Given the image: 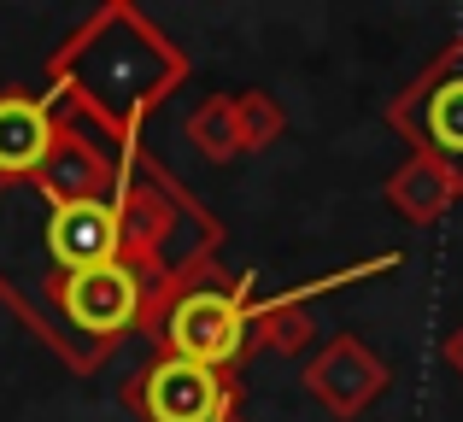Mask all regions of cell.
<instances>
[{
    "mask_svg": "<svg viewBox=\"0 0 463 422\" xmlns=\"http://www.w3.org/2000/svg\"><path fill=\"white\" fill-rule=\"evenodd\" d=\"M182 77H188V59L136 6H100L47 59V82H53L59 106L82 117L94 136H106L112 147H136L141 117Z\"/></svg>",
    "mask_w": 463,
    "mask_h": 422,
    "instance_id": "obj_1",
    "label": "cell"
},
{
    "mask_svg": "<svg viewBox=\"0 0 463 422\" xmlns=\"http://www.w3.org/2000/svg\"><path fill=\"white\" fill-rule=\"evenodd\" d=\"M247 334H252V276H229L205 264L200 282L165 311L153 346L165 358H194L212 370L247 364Z\"/></svg>",
    "mask_w": 463,
    "mask_h": 422,
    "instance_id": "obj_2",
    "label": "cell"
},
{
    "mask_svg": "<svg viewBox=\"0 0 463 422\" xmlns=\"http://www.w3.org/2000/svg\"><path fill=\"white\" fill-rule=\"evenodd\" d=\"M241 399H247V388H241L235 370H212L165 352L141 376L124 381V405L141 422H235Z\"/></svg>",
    "mask_w": 463,
    "mask_h": 422,
    "instance_id": "obj_3",
    "label": "cell"
},
{
    "mask_svg": "<svg viewBox=\"0 0 463 422\" xmlns=\"http://www.w3.org/2000/svg\"><path fill=\"white\" fill-rule=\"evenodd\" d=\"M387 124L411 141V153L463 176V30L440 47L429 70L387 106Z\"/></svg>",
    "mask_w": 463,
    "mask_h": 422,
    "instance_id": "obj_4",
    "label": "cell"
},
{
    "mask_svg": "<svg viewBox=\"0 0 463 422\" xmlns=\"http://www.w3.org/2000/svg\"><path fill=\"white\" fill-rule=\"evenodd\" d=\"M299 381H306V393L323 405L328 417L352 422V417H364L387 393L393 370H387L382 358L358 341V334H335V341H323L311 352V364H306V376H299Z\"/></svg>",
    "mask_w": 463,
    "mask_h": 422,
    "instance_id": "obj_5",
    "label": "cell"
},
{
    "mask_svg": "<svg viewBox=\"0 0 463 422\" xmlns=\"http://www.w3.org/2000/svg\"><path fill=\"white\" fill-rule=\"evenodd\" d=\"M59 136V100L53 89L30 94V89H6L0 94V183H30L47 164Z\"/></svg>",
    "mask_w": 463,
    "mask_h": 422,
    "instance_id": "obj_6",
    "label": "cell"
},
{
    "mask_svg": "<svg viewBox=\"0 0 463 422\" xmlns=\"http://www.w3.org/2000/svg\"><path fill=\"white\" fill-rule=\"evenodd\" d=\"M458 194H463V176H452L434 159H422V153H411V159L387 176V206L405 217V223H434V217H446Z\"/></svg>",
    "mask_w": 463,
    "mask_h": 422,
    "instance_id": "obj_7",
    "label": "cell"
},
{
    "mask_svg": "<svg viewBox=\"0 0 463 422\" xmlns=\"http://www.w3.org/2000/svg\"><path fill=\"white\" fill-rule=\"evenodd\" d=\"M311 334H317V323H311L306 305H282L276 294L252 299L247 358H252V352H282V358H294V352H306V346H311Z\"/></svg>",
    "mask_w": 463,
    "mask_h": 422,
    "instance_id": "obj_8",
    "label": "cell"
},
{
    "mask_svg": "<svg viewBox=\"0 0 463 422\" xmlns=\"http://www.w3.org/2000/svg\"><path fill=\"white\" fill-rule=\"evenodd\" d=\"M188 141L205 153L212 164L241 159V124H235V94H212L188 112Z\"/></svg>",
    "mask_w": 463,
    "mask_h": 422,
    "instance_id": "obj_9",
    "label": "cell"
},
{
    "mask_svg": "<svg viewBox=\"0 0 463 422\" xmlns=\"http://www.w3.org/2000/svg\"><path fill=\"white\" fill-rule=\"evenodd\" d=\"M235 124H241V153H264L288 136V112L276 106V94H264V89L235 94Z\"/></svg>",
    "mask_w": 463,
    "mask_h": 422,
    "instance_id": "obj_10",
    "label": "cell"
},
{
    "mask_svg": "<svg viewBox=\"0 0 463 422\" xmlns=\"http://www.w3.org/2000/svg\"><path fill=\"white\" fill-rule=\"evenodd\" d=\"M440 358H446V370H452V376H463V323L452 334H446V346H440Z\"/></svg>",
    "mask_w": 463,
    "mask_h": 422,
    "instance_id": "obj_11",
    "label": "cell"
}]
</instances>
